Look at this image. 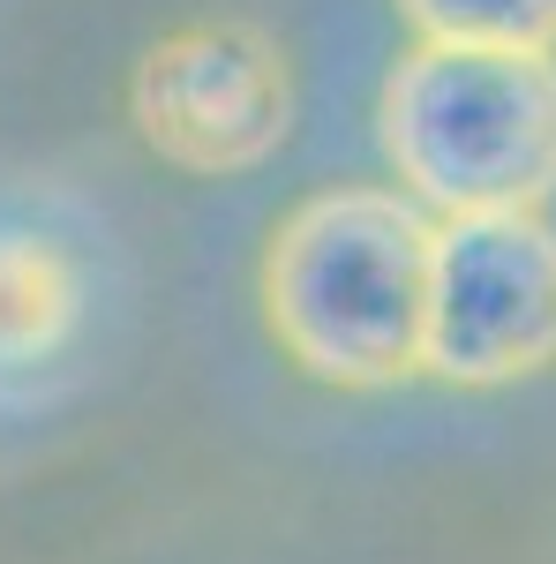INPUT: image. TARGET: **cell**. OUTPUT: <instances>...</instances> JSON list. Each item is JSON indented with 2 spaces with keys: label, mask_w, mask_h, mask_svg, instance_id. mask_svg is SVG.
<instances>
[{
  "label": "cell",
  "mask_w": 556,
  "mask_h": 564,
  "mask_svg": "<svg viewBox=\"0 0 556 564\" xmlns=\"http://www.w3.org/2000/svg\"><path fill=\"white\" fill-rule=\"evenodd\" d=\"M436 218L399 188H324L263 249V324L308 377L384 391L422 377Z\"/></svg>",
  "instance_id": "1"
},
{
  "label": "cell",
  "mask_w": 556,
  "mask_h": 564,
  "mask_svg": "<svg viewBox=\"0 0 556 564\" xmlns=\"http://www.w3.org/2000/svg\"><path fill=\"white\" fill-rule=\"evenodd\" d=\"M399 15L436 45H519V53H556V0H399Z\"/></svg>",
  "instance_id": "6"
},
{
  "label": "cell",
  "mask_w": 556,
  "mask_h": 564,
  "mask_svg": "<svg viewBox=\"0 0 556 564\" xmlns=\"http://www.w3.org/2000/svg\"><path fill=\"white\" fill-rule=\"evenodd\" d=\"M377 135L428 218L542 212L556 196V53L422 39L384 76Z\"/></svg>",
  "instance_id": "2"
},
{
  "label": "cell",
  "mask_w": 556,
  "mask_h": 564,
  "mask_svg": "<svg viewBox=\"0 0 556 564\" xmlns=\"http://www.w3.org/2000/svg\"><path fill=\"white\" fill-rule=\"evenodd\" d=\"M556 369V226L542 212L436 218L422 377L497 391Z\"/></svg>",
  "instance_id": "3"
},
{
  "label": "cell",
  "mask_w": 556,
  "mask_h": 564,
  "mask_svg": "<svg viewBox=\"0 0 556 564\" xmlns=\"http://www.w3.org/2000/svg\"><path fill=\"white\" fill-rule=\"evenodd\" d=\"M129 106L181 174H249L294 129V76L257 23H188L143 53Z\"/></svg>",
  "instance_id": "4"
},
{
  "label": "cell",
  "mask_w": 556,
  "mask_h": 564,
  "mask_svg": "<svg viewBox=\"0 0 556 564\" xmlns=\"http://www.w3.org/2000/svg\"><path fill=\"white\" fill-rule=\"evenodd\" d=\"M84 324V271L45 234H0V361H45Z\"/></svg>",
  "instance_id": "5"
}]
</instances>
